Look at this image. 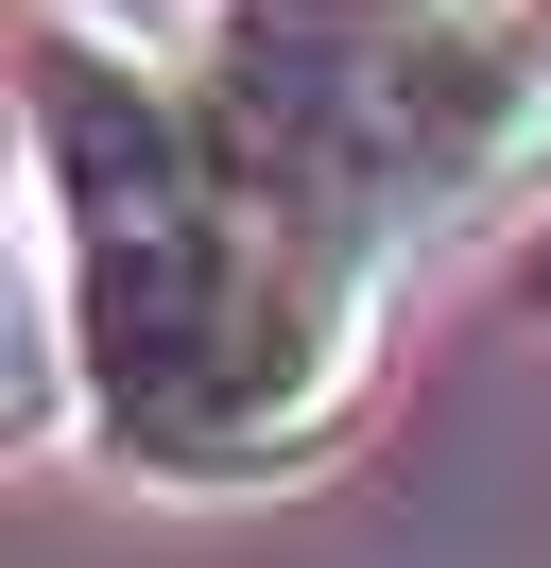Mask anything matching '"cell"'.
Returning a JSON list of instances; mask_svg holds the SVG:
<instances>
[{"instance_id":"6da1fadb","label":"cell","mask_w":551,"mask_h":568,"mask_svg":"<svg viewBox=\"0 0 551 568\" xmlns=\"http://www.w3.org/2000/svg\"><path fill=\"white\" fill-rule=\"evenodd\" d=\"M34 190L69 224H121V207H172V190L224 173L207 139V87H172L138 36H87V18H34Z\"/></svg>"},{"instance_id":"7a4b0ae2","label":"cell","mask_w":551,"mask_h":568,"mask_svg":"<svg viewBox=\"0 0 551 568\" xmlns=\"http://www.w3.org/2000/svg\"><path fill=\"white\" fill-rule=\"evenodd\" d=\"M224 18H259V36H379V18H413V0H224Z\"/></svg>"},{"instance_id":"3957f363","label":"cell","mask_w":551,"mask_h":568,"mask_svg":"<svg viewBox=\"0 0 551 568\" xmlns=\"http://www.w3.org/2000/svg\"><path fill=\"white\" fill-rule=\"evenodd\" d=\"M517 18H534V36H551V0H517Z\"/></svg>"}]
</instances>
